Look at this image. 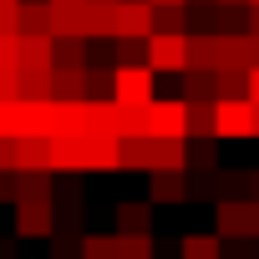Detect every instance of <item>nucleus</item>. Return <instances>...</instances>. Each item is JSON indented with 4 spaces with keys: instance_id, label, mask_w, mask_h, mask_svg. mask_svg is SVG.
<instances>
[{
    "instance_id": "nucleus-33",
    "label": "nucleus",
    "mask_w": 259,
    "mask_h": 259,
    "mask_svg": "<svg viewBox=\"0 0 259 259\" xmlns=\"http://www.w3.org/2000/svg\"><path fill=\"white\" fill-rule=\"evenodd\" d=\"M249 198H259V168H249Z\"/></svg>"
},
{
    "instance_id": "nucleus-10",
    "label": "nucleus",
    "mask_w": 259,
    "mask_h": 259,
    "mask_svg": "<svg viewBox=\"0 0 259 259\" xmlns=\"http://www.w3.org/2000/svg\"><path fill=\"white\" fill-rule=\"evenodd\" d=\"M87 173H122V138L92 133V143H87Z\"/></svg>"
},
{
    "instance_id": "nucleus-2",
    "label": "nucleus",
    "mask_w": 259,
    "mask_h": 259,
    "mask_svg": "<svg viewBox=\"0 0 259 259\" xmlns=\"http://www.w3.org/2000/svg\"><path fill=\"white\" fill-rule=\"evenodd\" d=\"M148 66L168 71V76H183L188 71V31H153L148 36Z\"/></svg>"
},
{
    "instance_id": "nucleus-12",
    "label": "nucleus",
    "mask_w": 259,
    "mask_h": 259,
    "mask_svg": "<svg viewBox=\"0 0 259 259\" xmlns=\"http://www.w3.org/2000/svg\"><path fill=\"white\" fill-rule=\"evenodd\" d=\"M112 219H117V234H153V203H143V198H122L112 208Z\"/></svg>"
},
{
    "instance_id": "nucleus-36",
    "label": "nucleus",
    "mask_w": 259,
    "mask_h": 259,
    "mask_svg": "<svg viewBox=\"0 0 259 259\" xmlns=\"http://www.w3.org/2000/svg\"><path fill=\"white\" fill-rule=\"evenodd\" d=\"M254 138H259V102H254Z\"/></svg>"
},
{
    "instance_id": "nucleus-29",
    "label": "nucleus",
    "mask_w": 259,
    "mask_h": 259,
    "mask_svg": "<svg viewBox=\"0 0 259 259\" xmlns=\"http://www.w3.org/2000/svg\"><path fill=\"white\" fill-rule=\"evenodd\" d=\"M0 36H21V6H0Z\"/></svg>"
},
{
    "instance_id": "nucleus-11",
    "label": "nucleus",
    "mask_w": 259,
    "mask_h": 259,
    "mask_svg": "<svg viewBox=\"0 0 259 259\" xmlns=\"http://www.w3.org/2000/svg\"><path fill=\"white\" fill-rule=\"evenodd\" d=\"M158 168V138L138 133V138H122V173H153Z\"/></svg>"
},
{
    "instance_id": "nucleus-18",
    "label": "nucleus",
    "mask_w": 259,
    "mask_h": 259,
    "mask_svg": "<svg viewBox=\"0 0 259 259\" xmlns=\"http://www.w3.org/2000/svg\"><path fill=\"white\" fill-rule=\"evenodd\" d=\"M219 168V138H188V173Z\"/></svg>"
},
{
    "instance_id": "nucleus-40",
    "label": "nucleus",
    "mask_w": 259,
    "mask_h": 259,
    "mask_svg": "<svg viewBox=\"0 0 259 259\" xmlns=\"http://www.w3.org/2000/svg\"><path fill=\"white\" fill-rule=\"evenodd\" d=\"M97 6H112V0H97Z\"/></svg>"
},
{
    "instance_id": "nucleus-32",
    "label": "nucleus",
    "mask_w": 259,
    "mask_h": 259,
    "mask_svg": "<svg viewBox=\"0 0 259 259\" xmlns=\"http://www.w3.org/2000/svg\"><path fill=\"white\" fill-rule=\"evenodd\" d=\"M249 102H259V66L249 71Z\"/></svg>"
},
{
    "instance_id": "nucleus-24",
    "label": "nucleus",
    "mask_w": 259,
    "mask_h": 259,
    "mask_svg": "<svg viewBox=\"0 0 259 259\" xmlns=\"http://www.w3.org/2000/svg\"><path fill=\"white\" fill-rule=\"evenodd\" d=\"M254 71V66H249ZM249 71H239V66H229V71H213V81H219V97H249Z\"/></svg>"
},
{
    "instance_id": "nucleus-14",
    "label": "nucleus",
    "mask_w": 259,
    "mask_h": 259,
    "mask_svg": "<svg viewBox=\"0 0 259 259\" xmlns=\"http://www.w3.org/2000/svg\"><path fill=\"white\" fill-rule=\"evenodd\" d=\"M21 36H51V0H21Z\"/></svg>"
},
{
    "instance_id": "nucleus-4",
    "label": "nucleus",
    "mask_w": 259,
    "mask_h": 259,
    "mask_svg": "<svg viewBox=\"0 0 259 259\" xmlns=\"http://www.w3.org/2000/svg\"><path fill=\"white\" fill-rule=\"evenodd\" d=\"M16 239H51L56 234V208L51 198H16Z\"/></svg>"
},
{
    "instance_id": "nucleus-15",
    "label": "nucleus",
    "mask_w": 259,
    "mask_h": 259,
    "mask_svg": "<svg viewBox=\"0 0 259 259\" xmlns=\"http://www.w3.org/2000/svg\"><path fill=\"white\" fill-rule=\"evenodd\" d=\"M188 138H219V102H188Z\"/></svg>"
},
{
    "instance_id": "nucleus-37",
    "label": "nucleus",
    "mask_w": 259,
    "mask_h": 259,
    "mask_svg": "<svg viewBox=\"0 0 259 259\" xmlns=\"http://www.w3.org/2000/svg\"><path fill=\"white\" fill-rule=\"evenodd\" d=\"M224 6H249V0H224Z\"/></svg>"
},
{
    "instance_id": "nucleus-35",
    "label": "nucleus",
    "mask_w": 259,
    "mask_h": 259,
    "mask_svg": "<svg viewBox=\"0 0 259 259\" xmlns=\"http://www.w3.org/2000/svg\"><path fill=\"white\" fill-rule=\"evenodd\" d=\"M153 6H188V0H153Z\"/></svg>"
},
{
    "instance_id": "nucleus-17",
    "label": "nucleus",
    "mask_w": 259,
    "mask_h": 259,
    "mask_svg": "<svg viewBox=\"0 0 259 259\" xmlns=\"http://www.w3.org/2000/svg\"><path fill=\"white\" fill-rule=\"evenodd\" d=\"M51 92L56 97H87V66H51Z\"/></svg>"
},
{
    "instance_id": "nucleus-20",
    "label": "nucleus",
    "mask_w": 259,
    "mask_h": 259,
    "mask_svg": "<svg viewBox=\"0 0 259 259\" xmlns=\"http://www.w3.org/2000/svg\"><path fill=\"white\" fill-rule=\"evenodd\" d=\"M21 97H31V102H51L56 92H51V66H31V71H21Z\"/></svg>"
},
{
    "instance_id": "nucleus-34",
    "label": "nucleus",
    "mask_w": 259,
    "mask_h": 259,
    "mask_svg": "<svg viewBox=\"0 0 259 259\" xmlns=\"http://www.w3.org/2000/svg\"><path fill=\"white\" fill-rule=\"evenodd\" d=\"M0 138H6V102H0Z\"/></svg>"
},
{
    "instance_id": "nucleus-6",
    "label": "nucleus",
    "mask_w": 259,
    "mask_h": 259,
    "mask_svg": "<svg viewBox=\"0 0 259 259\" xmlns=\"http://www.w3.org/2000/svg\"><path fill=\"white\" fill-rule=\"evenodd\" d=\"M112 36H153V0H112Z\"/></svg>"
},
{
    "instance_id": "nucleus-9",
    "label": "nucleus",
    "mask_w": 259,
    "mask_h": 259,
    "mask_svg": "<svg viewBox=\"0 0 259 259\" xmlns=\"http://www.w3.org/2000/svg\"><path fill=\"white\" fill-rule=\"evenodd\" d=\"M148 198L153 203H188V168H153Z\"/></svg>"
},
{
    "instance_id": "nucleus-3",
    "label": "nucleus",
    "mask_w": 259,
    "mask_h": 259,
    "mask_svg": "<svg viewBox=\"0 0 259 259\" xmlns=\"http://www.w3.org/2000/svg\"><path fill=\"white\" fill-rule=\"evenodd\" d=\"M153 66L148 61H133V66H112V97L122 107H148L153 102Z\"/></svg>"
},
{
    "instance_id": "nucleus-31",
    "label": "nucleus",
    "mask_w": 259,
    "mask_h": 259,
    "mask_svg": "<svg viewBox=\"0 0 259 259\" xmlns=\"http://www.w3.org/2000/svg\"><path fill=\"white\" fill-rule=\"evenodd\" d=\"M249 36H259V6H249V26H244Z\"/></svg>"
},
{
    "instance_id": "nucleus-22",
    "label": "nucleus",
    "mask_w": 259,
    "mask_h": 259,
    "mask_svg": "<svg viewBox=\"0 0 259 259\" xmlns=\"http://www.w3.org/2000/svg\"><path fill=\"white\" fill-rule=\"evenodd\" d=\"M81 259H122L117 234H87L81 239Z\"/></svg>"
},
{
    "instance_id": "nucleus-30",
    "label": "nucleus",
    "mask_w": 259,
    "mask_h": 259,
    "mask_svg": "<svg viewBox=\"0 0 259 259\" xmlns=\"http://www.w3.org/2000/svg\"><path fill=\"white\" fill-rule=\"evenodd\" d=\"M0 259H21V249H16V239H0Z\"/></svg>"
},
{
    "instance_id": "nucleus-5",
    "label": "nucleus",
    "mask_w": 259,
    "mask_h": 259,
    "mask_svg": "<svg viewBox=\"0 0 259 259\" xmlns=\"http://www.w3.org/2000/svg\"><path fill=\"white\" fill-rule=\"evenodd\" d=\"M213 224L224 239H254V198H219Z\"/></svg>"
},
{
    "instance_id": "nucleus-23",
    "label": "nucleus",
    "mask_w": 259,
    "mask_h": 259,
    "mask_svg": "<svg viewBox=\"0 0 259 259\" xmlns=\"http://www.w3.org/2000/svg\"><path fill=\"white\" fill-rule=\"evenodd\" d=\"M153 31H188V6H153Z\"/></svg>"
},
{
    "instance_id": "nucleus-28",
    "label": "nucleus",
    "mask_w": 259,
    "mask_h": 259,
    "mask_svg": "<svg viewBox=\"0 0 259 259\" xmlns=\"http://www.w3.org/2000/svg\"><path fill=\"white\" fill-rule=\"evenodd\" d=\"M87 97H112V71H92L87 66Z\"/></svg>"
},
{
    "instance_id": "nucleus-38",
    "label": "nucleus",
    "mask_w": 259,
    "mask_h": 259,
    "mask_svg": "<svg viewBox=\"0 0 259 259\" xmlns=\"http://www.w3.org/2000/svg\"><path fill=\"white\" fill-rule=\"evenodd\" d=\"M0 6H21V0H0Z\"/></svg>"
},
{
    "instance_id": "nucleus-26",
    "label": "nucleus",
    "mask_w": 259,
    "mask_h": 259,
    "mask_svg": "<svg viewBox=\"0 0 259 259\" xmlns=\"http://www.w3.org/2000/svg\"><path fill=\"white\" fill-rule=\"evenodd\" d=\"M51 259H81V239H66V234H51Z\"/></svg>"
},
{
    "instance_id": "nucleus-8",
    "label": "nucleus",
    "mask_w": 259,
    "mask_h": 259,
    "mask_svg": "<svg viewBox=\"0 0 259 259\" xmlns=\"http://www.w3.org/2000/svg\"><path fill=\"white\" fill-rule=\"evenodd\" d=\"M87 143H92V133H61V138H51V168L56 173H87Z\"/></svg>"
},
{
    "instance_id": "nucleus-16",
    "label": "nucleus",
    "mask_w": 259,
    "mask_h": 259,
    "mask_svg": "<svg viewBox=\"0 0 259 259\" xmlns=\"http://www.w3.org/2000/svg\"><path fill=\"white\" fill-rule=\"evenodd\" d=\"M183 102H219V81H213V71L188 66V71H183Z\"/></svg>"
},
{
    "instance_id": "nucleus-21",
    "label": "nucleus",
    "mask_w": 259,
    "mask_h": 259,
    "mask_svg": "<svg viewBox=\"0 0 259 259\" xmlns=\"http://www.w3.org/2000/svg\"><path fill=\"white\" fill-rule=\"evenodd\" d=\"M21 143V168H51V138H16Z\"/></svg>"
},
{
    "instance_id": "nucleus-25",
    "label": "nucleus",
    "mask_w": 259,
    "mask_h": 259,
    "mask_svg": "<svg viewBox=\"0 0 259 259\" xmlns=\"http://www.w3.org/2000/svg\"><path fill=\"white\" fill-rule=\"evenodd\" d=\"M122 259H153V234H117Z\"/></svg>"
},
{
    "instance_id": "nucleus-27",
    "label": "nucleus",
    "mask_w": 259,
    "mask_h": 259,
    "mask_svg": "<svg viewBox=\"0 0 259 259\" xmlns=\"http://www.w3.org/2000/svg\"><path fill=\"white\" fill-rule=\"evenodd\" d=\"M16 168H21V143L0 138V173H16Z\"/></svg>"
},
{
    "instance_id": "nucleus-39",
    "label": "nucleus",
    "mask_w": 259,
    "mask_h": 259,
    "mask_svg": "<svg viewBox=\"0 0 259 259\" xmlns=\"http://www.w3.org/2000/svg\"><path fill=\"white\" fill-rule=\"evenodd\" d=\"M188 6H208V0H188Z\"/></svg>"
},
{
    "instance_id": "nucleus-41",
    "label": "nucleus",
    "mask_w": 259,
    "mask_h": 259,
    "mask_svg": "<svg viewBox=\"0 0 259 259\" xmlns=\"http://www.w3.org/2000/svg\"><path fill=\"white\" fill-rule=\"evenodd\" d=\"M249 6H259V0H249Z\"/></svg>"
},
{
    "instance_id": "nucleus-1",
    "label": "nucleus",
    "mask_w": 259,
    "mask_h": 259,
    "mask_svg": "<svg viewBox=\"0 0 259 259\" xmlns=\"http://www.w3.org/2000/svg\"><path fill=\"white\" fill-rule=\"evenodd\" d=\"M143 133L148 138H188V102L183 97H153L143 107Z\"/></svg>"
},
{
    "instance_id": "nucleus-13",
    "label": "nucleus",
    "mask_w": 259,
    "mask_h": 259,
    "mask_svg": "<svg viewBox=\"0 0 259 259\" xmlns=\"http://www.w3.org/2000/svg\"><path fill=\"white\" fill-rule=\"evenodd\" d=\"M56 168H16V198H56Z\"/></svg>"
},
{
    "instance_id": "nucleus-19",
    "label": "nucleus",
    "mask_w": 259,
    "mask_h": 259,
    "mask_svg": "<svg viewBox=\"0 0 259 259\" xmlns=\"http://www.w3.org/2000/svg\"><path fill=\"white\" fill-rule=\"evenodd\" d=\"M183 259H219L224 254V234H183Z\"/></svg>"
},
{
    "instance_id": "nucleus-7",
    "label": "nucleus",
    "mask_w": 259,
    "mask_h": 259,
    "mask_svg": "<svg viewBox=\"0 0 259 259\" xmlns=\"http://www.w3.org/2000/svg\"><path fill=\"white\" fill-rule=\"evenodd\" d=\"M219 138H254V102L219 97Z\"/></svg>"
}]
</instances>
